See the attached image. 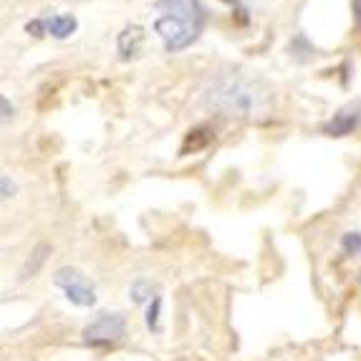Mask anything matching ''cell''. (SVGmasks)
I'll return each instance as SVG.
<instances>
[{
    "label": "cell",
    "instance_id": "cell-1",
    "mask_svg": "<svg viewBox=\"0 0 361 361\" xmlns=\"http://www.w3.org/2000/svg\"><path fill=\"white\" fill-rule=\"evenodd\" d=\"M202 104L225 119H253L268 106V91L240 73H220L205 86Z\"/></svg>",
    "mask_w": 361,
    "mask_h": 361
},
{
    "label": "cell",
    "instance_id": "cell-2",
    "mask_svg": "<svg viewBox=\"0 0 361 361\" xmlns=\"http://www.w3.org/2000/svg\"><path fill=\"white\" fill-rule=\"evenodd\" d=\"M154 30L162 38L167 54L190 49L205 28V6L200 0H157Z\"/></svg>",
    "mask_w": 361,
    "mask_h": 361
},
{
    "label": "cell",
    "instance_id": "cell-3",
    "mask_svg": "<svg viewBox=\"0 0 361 361\" xmlns=\"http://www.w3.org/2000/svg\"><path fill=\"white\" fill-rule=\"evenodd\" d=\"M54 283L66 293V298L73 306L86 308L97 303V288L78 268H61V271H56Z\"/></svg>",
    "mask_w": 361,
    "mask_h": 361
},
{
    "label": "cell",
    "instance_id": "cell-4",
    "mask_svg": "<svg viewBox=\"0 0 361 361\" xmlns=\"http://www.w3.org/2000/svg\"><path fill=\"white\" fill-rule=\"evenodd\" d=\"M127 334V321L121 313H102L97 321H91L84 329V341L91 346H111L121 341Z\"/></svg>",
    "mask_w": 361,
    "mask_h": 361
},
{
    "label": "cell",
    "instance_id": "cell-5",
    "mask_svg": "<svg viewBox=\"0 0 361 361\" xmlns=\"http://www.w3.org/2000/svg\"><path fill=\"white\" fill-rule=\"evenodd\" d=\"M359 124H361V99H354V102L343 104L336 114L321 127V132H324L326 137H346V134L354 132Z\"/></svg>",
    "mask_w": 361,
    "mask_h": 361
},
{
    "label": "cell",
    "instance_id": "cell-6",
    "mask_svg": "<svg viewBox=\"0 0 361 361\" xmlns=\"http://www.w3.org/2000/svg\"><path fill=\"white\" fill-rule=\"evenodd\" d=\"M142 43H145V30L139 28V25H127L119 33V38H116V49H119L121 59L129 61L142 51Z\"/></svg>",
    "mask_w": 361,
    "mask_h": 361
},
{
    "label": "cell",
    "instance_id": "cell-7",
    "mask_svg": "<svg viewBox=\"0 0 361 361\" xmlns=\"http://www.w3.org/2000/svg\"><path fill=\"white\" fill-rule=\"evenodd\" d=\"M43 28H46V36H54L59 41L73 36L78 30V20L71 13H59V16H51V18H43Z\"/></svg>",
    "mask_w": 361,
    "mask_h": 361
},
{
    "label": "cell",
    "instance_id": "cell-8",
    "mask_svg": "<svg viewBox=\"0 0 361 361\" xmlns=\"http://www.w3.org/2000/svg\"><path fill=\"white\" fill-rule=\"evenodd\" d=\"M51 255V245H46V243H41V245L30 253V258L23 263V268H20V281H28V278H33L38 271H41V265L46 263V258Z\"/></svg>",
    "mask_w": 361,
    "mask_h": 361
},
{
    "label": "cell",
    "instance_id": "cell-9",
    "mask_svg": "<svg viewBox=\"0 0 361 361\" xmlns=\"http://www.w3.org/2000/svg\"><path fill=\"white\" fill-rule=\"evenodd\" d=\"M210 139H212V134H210V129H207V127L190 129V132H187V137H185V142H182L180 154H190V152L202 149V147L210 145Z\"/></svg>",
    "mask_w": 361,
    "mask_h": 361
},
{
    "label": "cell",
    "instance_id": "cell-10",
    "mask_svg": "<svg viewBox=\"0 0 361 361\" xmlns=\"http://www.w3.org/2000/svg\"><path fill=\"white\" fill-rule=\"evenodd\" d=\"M157 293H159V286H157L154 281H147V278H139V281H134L132 288H129V295H132L134 303L154 301Z\"/></svg>",
    "mask_w": 361,
    "mask_h": 361
},
{
    "label": "cell",
    "instance_id": "cell-11",
    "mask_svg": "<svg viewBox=\"0 0 361 361\" xmlns=\"http://www.w3.org/2000/svg\"><path fill=\"white\" fill-rule=\"evenodd\" d=\"M341 247L346 255H359L361 253V233L351 230V233H343L341 238Z\"/></svg>",
    "mask_w": 361,
    "mask_h": 361
},
{
    "label": "cell",
    "instance_id": "cell-12",
    "mask_svg": "<svg viewBox=\"0 0 361 361\" xmlns=\"http://www.w3.org/2000/svg\"><path fill=\"white\" fill-rule=\"evenodd\" d=\"M159 311H162V298L157 295L154 301L149 303V311H147V326L152 331H159Z\"/></svg>",
    "mask_w": 361,
    "mask_h": 361
},
{
    "label": "cell",
    "instance_id": "cell-13",
    "mask_svg": "<svg viewBox=\"0 0 361 361\" xmlns=\"http://www.w3.org/2000/svg\"><path fill=\"white\" fill-rule=\"evenodd\" d=\"M25 30H28V33H30V36H33V38L46 36V28H43V18H33V20H28V23H25Z\"/></svg>",
    "mask_w": 361,
    "mask_h": 361
},
{
    "label": "cell",
    "instance_id": "cell-14",
    "mask_svg": "<svg viewBox=\"0 0 361 361\" xmlns=\"http://www.w3.org/2000/svg\"><path fill=\"white\" fill-rule=\"evenodd\" d=\"M0 187H3V200H8V197H13V195H16V182H13L8 175L0 177Z\"/></svg>",
    "mask_w": 361,
    "mask_h": 361
},
{
    "label": "cell",
    "instance_id": "cell-15",
    "mask_svg": "<svg viewBox=\"0 0 361 361\" xmlns=\"http://www.w3.org/2000/svg\"><path fill=\"white\" fill-rule=\"evenodd\" d=\"M0 104H3V121H8L13 116V111H16V109H13V104L8 102V97L0 99Z\"/></svg>",
    "mask_w": 361,
    "mask_h": 361
},
{
    "label": "cell",
    "instance_id": "cell-16",
    "mask_svg": "<svg viewBox=\"0 0 361 361\" xmlns=\"http://www.w3.org/2000/svg\"><path fill=\"white\" fill-rule=\"evenodd\" d=\"M354 13H356V20L361 23V0H354Z\"/></svg>",
    "mask_w": 361,
    "mask_h": 361
}]
</instances>
